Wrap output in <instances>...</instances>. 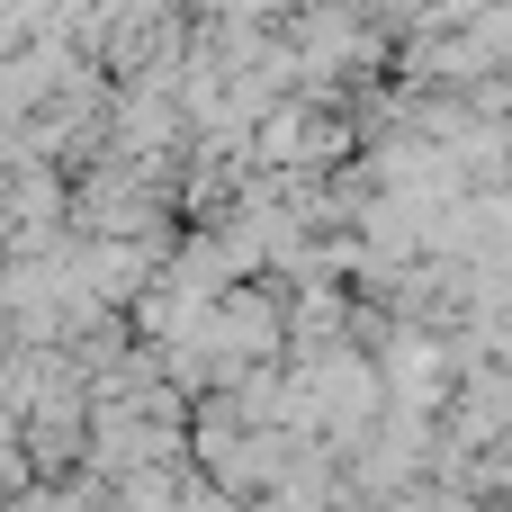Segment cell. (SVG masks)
<instances>
[{
	"label": "cell",
	"instance_id": "6da1fadb",
	"mask_svg": "<svg viewBox=\"0 0 512 512\" xmlns=\"http://www.w3.org/2000/svg\"><path fill=\"white\" fill-rule=\"evenodd\" d=\"M72 216H81L99 243H126V234H144V225L162 216V171H144V162H117V153H108V162L81 180Z\"/></svg>",
	"mask_w": 512,
	"mask_h": 512
}]
</instances>
